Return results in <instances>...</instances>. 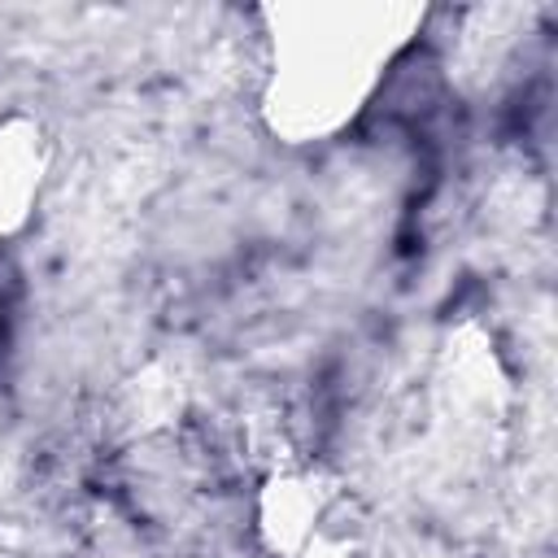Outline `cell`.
Returning a JSON list of instances; mask_svg holds the SVG:
<instances>
[{"label": "cell", "instance_id": "2", "mask_svg": "<svg viewBox=\"0 0 558 558\" xmlns=\"http://www.w3.org/2000/svg\"><path fill=\"white\" fill-rule=\"evenodd\" d=\"M44 166H48V153H44L39 122H26V118L0 122V240L17 231L31 205L39 201Z\"/></svg>", "mask_w": 558, "mask_h": 558}, {"label": "cell", "instance_id": "1", "mask_svg": "<svg viewBox=\"0 0 558 558\" xmlns=\"http://www.w3.org/2000/svg\"><path fill=\"white\" fill-rule=\"evenodd\" d=\"M397 9H296L279 13L270 105L283 131L323 135L353 118L401 35Z\"/></svg>", "mask_w": 558, "mask_h": 558}]
</instances>
